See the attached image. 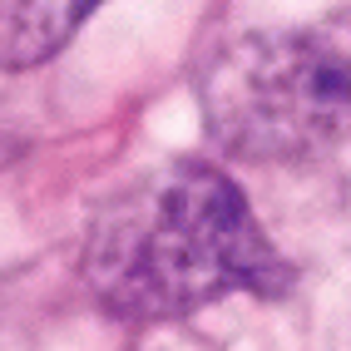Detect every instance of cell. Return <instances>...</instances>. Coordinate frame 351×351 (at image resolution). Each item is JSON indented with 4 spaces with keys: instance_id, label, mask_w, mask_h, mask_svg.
Here are the masks:
<instances>
[{
    "instance_id": "6da1fadb",
    "label": "cell",
    "mask_w": 351,
    "mask_h": 351,
    "mask_svg": "<svg viewBox=\"0 0 351 351\" xmlns=\"http://www.w3.org/2000/svg\"><path fill=\"white\" fill-rule=\"evenodd\" d=\"M80 277L119 322H178L228 292L282 297L297 272L238 183L203 158H178L129 178L95 213Z\"/></svg>"
},
{
    "instance_id": "3957f363",
    "label": "cell",
    "mask_w": 351,
    "mask_h": 351,
    "mask_svg": "<svg viewBox=\"0 0 351 351\" xmlns=\"http://www.w3.org/2000/svg\"><path fill=\"white\" fill-rule=\"evenodd\" d=\"M104 0H0V69L55 60Z\"/></svg>"
},
{
    "instance_id": "7a4b0ae2",
    "label": "cell",
    "mask_w": 351,
    "mask_h": 351,
    "mask_svg": "<svg viewBox=\"0 0 351 351\" xmlns=\"http://www.w3.org/2000/svg\"><path fill=\"white\" fill-rule=\"evenodd\" d=\"M208 138L247 163H297L351 144V5L223 45L198 80Z\"/></svg>"
}]
</instances>
